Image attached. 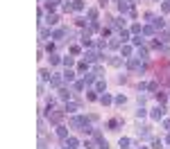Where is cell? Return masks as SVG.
Listing matches in <instances>:
<instances>
[{
    "label": "cell",
    "mask_w": 170,
    "mask_h": 149,
    "mask_svg": "<svg viewBox=\"0 0 170 149\" xmlns=\"http://www.w3.org/2000/svg\"><path fill=\"white\" fill-rule=\"evenodd\" d=\"M161 115H163L161 106H157V108H154V111H152V118H154V120H161Z\"/></svg>",
    "instance_id": "1"
},
{
    "label": "cell",
    "mask_w": 170,
    "mask_h": 149,
    "mask_svg": "<svg viewBox=\"0 0 170 149\" xmlns=\"http://www.w3.org/2000/svg\"><path fill=\"white\" fill-rule=\"evenodd\" d=\"M100 102H102V104H109V102H111V97H109V95H102Z\"/></svg>",
    "instance_id": "2"
},
{
    "label": "cell",
    "mask_w": 170,
    "mask_h": 149,
    "mask_svg": "<svg viewBox=\"0 0 170 149\" xmlns=\"http://www.w3.org/2000/svg\"><path fill=\"white\" fill-rule=\"evenodd\" d=\"M136 118H145V108H138L136 111Z\"/></svg>",
    "instance_id": "3"
}]
</instances>
